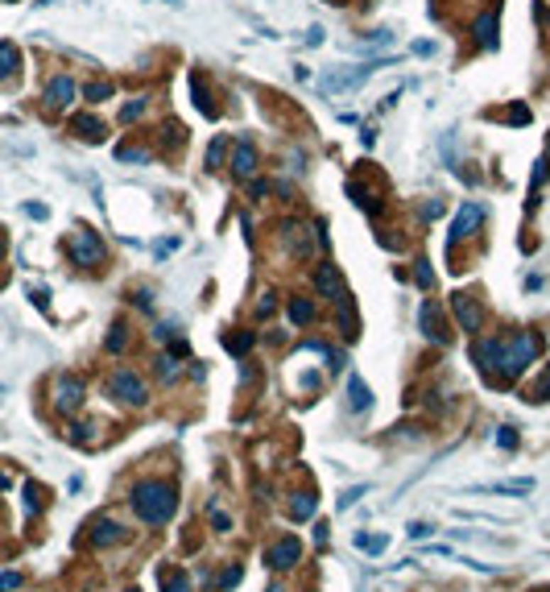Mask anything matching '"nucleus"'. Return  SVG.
Returning a JSON list of instances; mask_svg holds the SVG:
<instances>
[{
	"instance_id": "obj_1",
	"label": "nucleus",
	"mask_w": 550,
	"mask_h": 592,
	"mask_svg": "<svg viewBox=\"0 0 550 592\" xmlns=\"http://www.w3.org/2000/svg\"><path fill=\"white\" fill-rule=\"evenodd\" d=\"M174 505H178V493H174V485H166V480H145V485L133 489V510H137V518L149 522V526L170 522Z\"/></svg>"
},
{
	"instance_id": "obj_2",
	"label": "nucleus",
	"mask_w": 550,
	"mask_h": 592,
	"mask_svg": "<svg viewBox=\"0 0 550 592\" xmlns=\"http://www.w3.org/2000/svg\"><path fill=\"white\" fill-rule=\"evenodd\" d=\"M542 352V340L534 332H517L513 340H501V356H497V373L501 377H522L529 365Z\"/></svg>"
},
{
	"instance_id": "obj_3",
	"label": "nucleus",
	"mask_w": 550,
	"mask_h": 592,
	"mask_svg": "<svg viewBox=\"0 0 550 592\" xmlns=\"http://www.w3.org/2000/svg\"><path fill=\"white\" fill-rule=\"evenodd\" d=\"M377 67H385V63H364V67H343V71H335V75H323V79H319V92H327V95L352 92V87H360L364 79H373Z\"/></svg>"
},
{
	"instance_id": "obj_4",
	"label": "nucleus",
	"mask_w": 550,
	"mask_h": 592,
	"mask_svg": "<svg viewBox=\"0 0 550 592\" xmlns=\"http://www.w3.org/2000/svg\"><path fill=\"white\" fill-rule=\"evenodd\" d=\"M104 257H108V249H104L99 232H92V228H79V232L71 237V261H75V265H99Z\"/></svg>"
},
{
	"instance_id": "obj_5",
	"label": "nucleus",
	"mask_w": 550,
	"mask_h": 592,
	"mask_svg": "<svg viewBox=\"0 0 550 592\" xmlns=\"http://www.w3.org/2000/svg\"><path fill=\"white\" fill-rule=\"evenodd\" d=\"M83 398H87V385L79 377H58L54 381V406H58L62 414H75V410L83 406Z\"/></svg>"
},
{
	"instance_id": "obj_6",
	"label": "nucleus",
	"mask_w": 550,
	"mask_h": 592,
	"mask_svg": "<svg viewBox=\"0 0 550 592\" xmlns=\"http://www.w3.org/2000/svg\"><path fill=\"white\" fill-rule=\"evenodd\" d=\"M112 394H116L120 402H128V406H145V398H149L145 381L137 377V373H128V369H120L116 377H112Z\"/></svg>"
},
{
	"instance_id": "obj_7",
	"label": "nucleus",
	"mask_w": 550,
	"mask_h": 592,
	"mask_svg": "<svg viewBox=\"0 0 550 592\" xmlns=\"http://www.w3.org/2000/svg\"><path fill=\"white\" fill-rule=\"evenodd\" d=\"M298 555H302V543H298L294 534H286V539H277V543L265 551V564L273 571H282V568H290V564H298Z\"/></svg>"
},
{
	"instance_id": "obj_8",
	"label": "nucleus",
	"mask_w": 550,
	"mask_h": 592,
	"mask_svg": "<svg viewBox=\"0 0 550 592\" xmlns=\"http://www.w3.org/2000/svg\"><path fill=\"white\" fill-rule=\"evenodd\" d=\"M314 240H323V237L311 232L307 224H286V244L294 257H314Z\"/></svg>"
},
{
	"instance_id": "obj_9",
	"label": "nucleus",
	"mask_w": 550,
	"mask_h": 592,
	"mask_svg": "<svg viewBox=\"0 0 550 592\" xmlns=\"http://www.w3.org/2000/svg\"><path fill=\"white\" fill-rule=\"evenodd\" d=\"M314 286H319V294H327L335 303H348V290H343V278H339L335 265H319L314 269Z\"/></svg>"
},
{
	"instance_id": "obj_10",
	"label": "nucleus",
	"mask_w": 550,
	"mask_h": 592,
	"mask_svg": "<svg viewBox=\"0 0 550 592\" xmlns=\"http://www.w3.org/2000/svg\"><path fill=\"white\" fill-rule=\"evenodd\" d=\"M451 307H455V315H459V323H463V332H480V328H484V311H480V303L472 294H455Z\"/></svg>"
},
{
	"instance_id": "obj_11",
	"label": "nucleus",
	"mask_w": 550,
	"mask_h": 592,
	"mask_svg": "<svg viewBox=\"0 0 550 592\" xmlns=\"http://www.w3.org/2000/svg\"><path fill=\"white\" fill-rule=\"evenodd\" d=\"M232 174H236V178H253V174H257V149H253V141H248V137H240V141H236V154H232Z\"/></svg>"
},
{
	"instance_id": "obj_12",
	"label": "nucleus",
	"mask_w": 550,
	"mask_h": 592,
	"mask_svg": "<svg viewBox=\"0 0 550 592\" xmlns=\"http://www.w3.org/2000/svg\"><path fill=\"white\" fill-rule=\"evenodd\" d=\"M480 220H484V208H480V203H463L459 215H455V224H451V240H468Z\"/></svg>"
},
{
	"instance_id": "obj_13",
	"label": "nucleus",
	"mask_w": 550,
	"mask_h": 592,
	"mask_svg": "<svg viewBox=\"0 0 550 592\" xmlns=\"http://www.w3.org/2000/svg\"><path fill=\"white\" fill-rule=\"evenodd\" d=\"M46 99L54 104V108H67V104H75V79H67V75H58V79H50L46 87Z\"/></svg>"
},
{
	"instance_id": "obj_14",
	"label": "nucleus",
	"mask_w": 550,
	"mask_h": 592,
	"mask_svg": "<svg viewBox=\"0 0 550 592\" xmlns=\"http://www.w3.org/2000/svg\"><path fill=\"white\" fill-rule=\"evenodd\" d=\"M418 319H422V332H427V340H434V344H447V332L439 328V307H434V303H422Z\"/></svg>"
},
{
	"instance_id": "obj_15",
	"label": "nucleus",
	"mask_w": 550,
	"mask_h": 592,
	"mask_svg": "<svg viewBox=\"0 0 550 592\" xmlns=\"http://www.w3.org/2000/svg\"><path fill=\"white\" fill-rule=\"evenodd\" d=\"M348 398H352V410H356V414H368V406H373V394H368V385H364V381H360L356 373L348 377Z\"/></svg>"
},
{
	"instance_id": "obj_16",
	"label": "nucleus",
	"mask_w": 550,
	"mask_h": 592,
	"mask_svg": "<svg viewBox=\"0 0 550 592\" xmlns=\"http://www.w3.org/2000/svg\"><path fill=\"white\" fill-rule=\"evenodd\" d=\"M476 365L484 369V373H497V356H501V340H484V344H476Z\"/></svg>"
},
{
	"instance_id": "obj_17",
	"label": "nucleus",
	"mask_w": 550,
	"mask_h": 592,
	"mask_svg": "<svg viewBox=\"0 0 550 592\" xmlns=\"http://www.w3.org/2000/svg\"><path fill=\"white\" fill-rule=\"evenodd\" d=\"M116 539H120V522L99 518V522H96V530H92V543H96V547H112Z\"/></svg>"
},
{
	"instance_id": "obj_18",
	"label": "nucleus",
	"mask_w": 550,
	"mask_h": 592,
	"mask_svg": "<svg viewBox=\"0 0 550 592\" xmlns=\"http://www.w3.org/2000/svg\"><path fill=\"white\" fill-rule=\"evenodd\" d=\"M314 505H319V497H311V493H294V501H290V518L307 522L314 514Z\"/></svg>"
},
{
	"instance_id": "obj_19",
	"label": "nucleus",
	"mask_w": 550,
	"mask_h": 592,
	"mask_svg": "<svg viewBox=\"0 0 550 592\" xmlns=\"http://www.w3.org/2000/svg\"><path fill=\"white\" fill-rule=\"evenodd\" d=\"M476 42L480 46H497V13H488V17H480L476 21Z\"/></svg>"
},
{
	"instance_id": "obj_20",
	"label": "nucleus",
	"mask_w": 550,
	"mask_h": 592,
	"mask_svg": "<svg viewBox=\"0 0 550 592\" xmlns=\"http://www.w3.org/2000/svg\"><path fill=\"white\" fill-rule=\"evenodd\" d=\"M488 493H534V480L522 476V480H497V485H488Z\"/></svg>"
},
{
	"instance_id": "obj_21",
	"label": "nucleus",
	"mask_w": 550,
	"mask_h": 592,
	"mask_svg": "<svg viewBox=\"0 0 550 592\" xmlns=\"http://www.w3.org/2000/svg\"><path fill=\"white\" fill-rule=\"evenodd\" d=\"M75 133H79V137H87V141H99V137H104V124H99V120H92V117H79V120H75Z\"/></svg>"
},
{
	"instance_id": "obj_22",
	"label": "nucleus",
	"mask_w": 550,
	"mask_h": 592,
	"mask_svg": "<svg viewBox=\"0 0 550 592\" xmlns=\"http://www.w3.org/2000/svg\"><path fill=\"white\" fill-rule=\"evenodd\" d=\"M290 319H294V323H311L314 319V303L311 298H294V303H290Z\"/></svg>"
},
{
	"instance_id": "obj_23",
	"label": "nucleus",
	"mask_w": 550,
	"mask_h": 592,
	"mask_svg": "<svg viewBox=\"0 0 550 592\" xmlns=\"http://www.w3.org/2000/svg\"><path fill=\"white\" fill-rule=\"evenodd\" d=\"M145 108H149V99H128V104L120 108V124H133L137 117H145Z\"/></svg>"
},
{
	"instance_id": "obj_24",
	"label": "nucleus",
	"mask_w": 550,
	"mask_h": 592,
	"mask_svg": "<svg viewBox=\"0 0 550 592\" xmlns=\"http://www.w3.org/2000/svg\"><path fill=\"white\" fill-rule=\"evenodd\" d=\"M348 195L356 199V203L364 208V212H377V199H373V190H364L360 183H348Z\"/></svg>"
},
{
	"instance_id": "obj_25",
	"label": "nucleus",
	"mask_w": 550,
	"mask_h": 592,
	"mask_svg": "<svg viewBox=\"0 0 550 592\" xmlns=\"http://www.w3.org/2000/svg\"><path fill=\"white\" fill-rule=\"evenodd\" d=\"M13 67H17V46H9V42H4V46H0V79H9V75H13Z\"/></svg>"
},
{
	"instance_id": "obj_26",
	"label": "nucleus",
	"mask_w": 550,
	"mask_h": 592,
	"mask_svg": "<svg viewBox=\"0 0 550 592\" xmlns=\"http://www.w3.org/2000/svg\"><path fill=\"white\" fill-rule=\"evenodd\" d=\"M356 547H364V551H373V555H377V551H385V547H389V539H385V534H360Z\"/></svg>"
},
{
	"instance_id": "obj_27",
	"label": "nucleus",
	"mask_w": 550,
	"mask_h": 592,
	"mask_svg": "<svg viewBox=\"0 0 550 592\" xmlns=\"http://www.w3.org/2000/svg\"><path fill=\"white\" fill-rule=\"evenodd\" d=\"M116 162H133V166H145V162H149V154H145V149H116Z\"/></svg>"
},
{
	"instance_id": "obj_28",
	"label": "nucleus",
	"mask_w": 550,
	"mask_h": 592,
	"mask_svg": "<svg viewBox=\"0 0 550 592\" xmlns=\"http://www.w3.org/2000/svg\"><path fill=\"white\" fill-rule=\"evenodd\" d=\"M25 510H29V514L42 510V489H38V485H25Z\"/></svg>"
},
{
	"instance_id": "obj_29",
	"label": "nucleus",
	"mask_w": 550,
	"mask_h": 592,
	"mask_svg": "<svg viewBox=\"0 0 550 592\" xmlns=\"http://www.w3.org/2000/svg\"><path fill=\"white\" fill-rule=\"evenodd\" d=\"M207 518H211V526H216V530H228V526H232V518H228L219 505H207Z\"/></svg>"
},
{
	"instance_id": "obj_30",
	"label": "nucleus",
	"mask_w": 550,
	"mask_h": 592,
	"mask_svg": "<svg viewBox=\"0 0 550 592\" xmlns=\"http://www.w3.org/2000/svg\"><path fill=\"white\" fill-rule=\"evenodd\" d=\"M248 344H253V332H240V335H232V340H228V348H232V352H248Z\"/></svg>"
},
{
	"instance_id": "obj_31",
	"label": "nucleus",
	"mask_w": 550,
	"mask_h": 592,
	"mask_svg": "<svg viewBox=\"0 0 550 592\" xmlns=\"http://www.w3.org/2000/svg\"><path fill=\"white\" fill-rule=\"evenodd\" d=\"M364 493H368V485H356V489H348V493L339 497V510H348V505H356V501L364 497Z\"/></svg>"
},
{
	"instance_id": "obj_32",
	"label": "nucleus",
	"mask_w": 550,
	"mask_h": 592,
	"mask_svg": "<svg viewBox=\"0 0 550 592\" xmlns=\"http://www.w3.org/2000/svg\"><path fill=\"white\" fill-rule=\"evenodd\" d=\"M108 95H112V83H92V87H87V99H92V104L108 99Z\"/></svg>"
},
{
	"instance_id": "obj_33",
	"label": "nucleus",
	"mask_w": 550,
	"mask_h": 592,
	"mask_svg": "<svg viewBox=\"0 0 550 592\" xmlns=\"http://www.w3.org/2000/svg\"><path fill=\"white\" fill-rule=\"evenodd\" d=\"M546 394H550V369H546V373H542V381H538V389H529V402H542Z\"/></svg>"
},
{
	"instance_id": "obj_34",
	"label": "nucleus",
	"mask_w": 550,
	"mask_h": 592,
	"mask_svg": "<svg viewBox=\"0 0 550 592\" xmlns=\"http://www.w3.org/2000/svg\"><path fill=\"white\" fill-rule=\"evenodd\" d=\"M13 588H21V571H4L0 576V592H13Z\"/></svg>"
},
{
	"instance_id": "obj_35",
	"label": "nucleus",
	"mask_w": 550,
	"mask_h": 592,
	"mask_svg": "<svg viewBox=\"0 0 550 592\" xmlns=\"http://www.w3.org/2000/svg\"><path fill=\"white\" fill-rule=\"evenodd\" d=\"M162 592H191V580H187V576H170Z\"/></svg>"
},
{
	"instance_id": "obj_36",
	"label": "nucleus",
	"mask_w": 550,
	"mask_h": 592,
	"mask_svg": "<svg viewBox=\"0 0 550 592\" xmlns=\"http://www.w3.org/2000/svg\"><path fill=\"white\" fill-rule=\"evenodd\" d=\"M219 158H224V137H216V141H211V149H207V166L216 170Z\"/></svg>"
},
{
	"instance_id": "obj_37",
	"label": "nucleus",
	"mask_w": 550,
	"mask_h": 592,
	"mask_svg": "<svg viewBox=\"0 0 550 592\" xmlns=\"http://www.w3.org/2000/svg\"><path fill=\"white\" fill-rule=\"evenodd\" d=\"M236 580H240V568H228L224 576H216V588H232Z\"/></svg>"
},
{
	"instance_id": "obj_38",
	"label": "nucleus",
	"mask_w": 550,
	"mask_h": 592,
	"mask_svg": "<svg viewBox=\"0 0 550 592\" xmlns=\"http://www.w3.org/2000/svg\"><path fill=\"white\" fill-rule=\"evenodd\" d=\"M124 348V328H112V335H108V352H120Z\"/></svg>"
},
{
	"instance_id": "obj_39",
	"label": "nucleus",
	"mask_w": 550,
	"mask_h": 592,
	"mask_svg": "<svg viewBox=\"0 0 550 592\" xmlns=\"http://www.w3.org/2000/svg\"><path fill=\"white\" fill-rule=\"evenodd\" d=\"M409 539H431V526L427 522H409Z\"/></svg>"
},
{
	"instance_id": "obj_40",
	"label": "nucleus",
	"mask_w": 550,
	"mask_h": 592,
	"mask_svg": "<svg viewBox=\"0 0 550 592\" xmlns=\"http://www.w3.org/2000/svg\"><path fill=\"white\" fill-rule=\"evenodd\" d=\"M158 365H162V377H174V373H178V360H174V356H162V360H158Z\"/></svg>"
},
{
	"instance_id": "obj_41",
	"label": "nucleus",
	"mask_w": 550,
	"mask_h": 592,
	"mask_svg": "<svg viewBox=\"0 0 550 592\" xmlns=\"http://www.w3.org/2000/svg\"><path fill=\"white\" fill-rule=\"evenodd\" d=\"M497 443H501V448H513V443H517V435H513V426H501V435H497Z\"/></svg>"
},
{
	"instance_id": "obj_42",
	"label": "nucleus",
	"mask_w": 550,
	"mask_h": 592,
	"mask_svg": "<svg viewBox=\"0 0 550 592\" xmlns=\"http://www.w3.org/2000/svg\"><path fill=\"white\" fill-rule=\"evenodd\" d=\"M273 307H277V303H273V294H265V298H261V307H257V315L265 319V315H273Z\"/></svg>"
},
{
	"instance_id": "obj_43",
	"label": "nucleus",
	"mask_w": 550,
	"mask_h": 592,
	"mask_svg": "<svg viewBox=\"0 0 550 592\" xmlns=\"http://www.w3.org/2000/svg\"><path fill=\"white\" fill-rule=\"evenodd\" d=\"M319 42H323V29H319V25H314V29H307V46H319Z\"/></svg>"
},
{
	"instance_id": "obj_44",
	"label": "nucleus",
	"mask_w": 550,
	"mask_h": 592,
	"mask_svg": "<svg viewBox=\"0 0 550 592\" xmlns=\"http://www.w3.org/2000/svg\"><path fill=\"white\" fill-rule=\"evenodd\" d=\"M418 282H422V286H431V282H434V274L427 269V265H418Z\"/></svg>"
},
{
	"instance_id": "obj_45",
	"label": "nucleus",
	"mask_w": 550,
	"mask_h": 592,
	"mask_svg": "<svg viewBox=\"0 0 550 592\" xmlns=\"http://www.w3.org/2000/svg\"><path fill=\"white\" fill-rule=\"evenodd\" d=\"M0 489H9V473H0Z\"/></svg>"
},
{
	"instance_id": "obj_46",
	"label": "nucleus",
	"mask_w": 550,
	"mask_h": 592,
	"mask_svg": "<svg viewBox=\"0 0 550 592\" xmlns=\"http://www.w3.org/2000/svg\"><path fill=\"white\" fill-rule=\"evenodd\" d=\"M269 592H282V588H277V584H269Z\"/></svg>"
},
{
	"instance_id": "obj_47",
	"label": "nucleus",
	"mask_w": 550,
	"mask_h": 592,
	"mask_svg": "<svg viewBox=\"0 0 550 592\" xmlns=\"http://www.w3.org/2000/svg\"><path fill=\"white\" fill-rule=\"evenodd\" d=\"M166 4H178V0H166Z\"/></svg>"
},
{
	"instance_id": "obj_48",
	"label": "nucleus",
	"mask_w": 550,
	"mask_h": 592,
	"mask_svg": "<svg viewBox=\"0 0 550 592\" xmlns=\"http://www.w3.org/2000/svg\"><path fill=\"white\" fill-rule=\"evenodd\" d=\"M124 592H133V588H124Z\"/></svg>"
}]
</instances>
